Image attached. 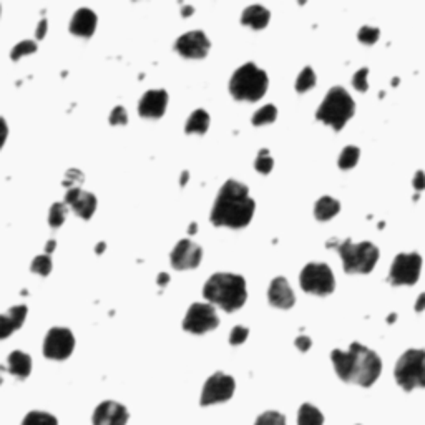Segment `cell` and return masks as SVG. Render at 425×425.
Masks as SVG:
<instances>
[{
	"instance_id": "6da1fadb",
	"label": "cell",
	"mask_w": 425,
	"mask_h": 425,
	"mask_svg": "<svg viewBox=\"0 0 425 425\" xmlns=\"http://www.w3.org/2000/svg\"><path fill=\"white\" fill-rule=\"evenodd\" d=\"M254 208V199L250 198V190L246 184L236 180H228L219 190L211 210V223L215 226L241 230L253 219Z\"/></svg>"
},
{
	"instance_id": "7a4b0ae2",
	"label": "cell",
	"mask_w": 425,
	"mask_h": 425,
	"mask_svg": "<svg viewBox=\"0 0 425 425\" xmlns=\"http://www.w3.org/2000/svg\"><path fill=\"white\" fill-rule=\"evenodd\" d=\"M334 369L344 382H352L362 387H371L382 372V361L365 345L354 342L348 352L332 351L330 354Z\"/></svg>"
},
{
	"instance_id": "3957f363",
	"label": "cell",
	"mask_w": 425,
	"mask_h": 425,
	"mask_svg": "<svg viewBox=\"0 0 425 425\" xmlns=\"http://www.w3.org/2000/svg\"><path fill=\"white\" fill-rule=\"evenodd\" d=\"M203 296L226 313H234L246 302V281L238 274L216 273L204 284Z\"/></svg>"
},
{
	"instance_id": "277c9868",
	"label": "cell",
	"mask_w": 425,
	"mask_h": 425,
	"mask_svg": "<svg viewBox=\"0 0 425 425\" xmlns=\"http://www.w3.org/2000/svg\"><path fill=\"white\" fill-rule=\"evenodd\" d=\"M356 112V104L352 97L342 86H332L326 95L322 104L319 105L316 118L322 123L332 127L336 132L344 128V125L351 120Z\"/></svg>"
},
{
	"instance_id": "5b68a950",
	"label": "cell",
	"mask_w": 425,
	"mask_h": 425,
	"mask_svg": "<svg viewBox=\"0 0 425 425\" xmlns=\"http://www.w3.org/2000/svg\"><path fill=\"white\" fill-rule=\"evenodd\" d=\"M267 90V75L254 64H245L236 70L230 82V92L236 100L258 101Z\"/></svg>"
},
{
	"instance_id": "8992f818",
	"label": "cell",
	"mask_w": 425,
	"mask_h": 425,
	"mask_svg": "<svg viewBox=\"0 0 425 425\" xmlns=\"http://www.w3.org/2000/svg\"><path fill=\"white\" fill-rule=\"evenodd\" d=\"M344 271L349 274H367L371 273L379 259V250L372 243H352L345 239L344 243L337 245Z\"/></svg>"
},
{
	"instance_id": "52a82bcc",
	"label": "cell",
	"mask_w": 425,
	"mask_h": 425,
	"mask_svg": "<svg viewBox=\"0 0 425 425\" xmlns=\"http://www.w3.org/2000/svg\"><path fill=\"white\" fill-rule=\"evenodd\" d=\"M396 380L407 392L425 387V351L411 349L404 352L396 365Z\"/></svg>"
},
{
	"instance_id": "ba28073f",
	"label": "cell",
	"mask_w": 425,
	"mask_h": 425,
	"mask_svg": "<svg viewBox=\"0 0 425 425\" xmlns=\"http://www.w3.org/2000/svg\"><path fill=\"white\" fill-rule=\"evenodd\" d=\"M299 282H301V287L306 293L316 294V296H328L336 287L332 271L324 263H309V265H306L304 269L301 271Z\"/></svg>"
},
{
	"instance_id": "9c48e42d",
	"label": "cell",
	"mask_w": 425,
	"mask_h": 425,
	"mask_svg": "<svg viewBox=\"0 0 425 425\" xmlns=\"http://www.w3.org/2000/svg\"><path fill=\"white\" fill-rule=\"evenodd\" d=\"M420 267H422V258L417 253L397 254L391 266L389 281L393 286L415 284L420 276Z\"/></svg>"
},
{
	"instance_id": "30bf717a",
	"label": "cell",
	"mask_w": 425,
	"mask_h": 425,
	"mask_svg": "<svg viewBox=\"0 0 425 425\" xmlns=\"http://www.w3.org/2000/svg\"><path fill=\"white\" fill-rule=\"evenodd\" d=\"M219 326V317L211 304L195 302L188 309L183 321V329L193 334H204Z\"/></svg>"
},
{
	"instance_id": "8fae6325",
	"label": "cell",
	"mask_w": 425,
	"mask_h": 425,
	"mask_svg": "<svg viewBox=\"0 0 425 425\" xmlns=\"http://www.w3.org/2000/svg\"><path fill=\"white\" fill-rule=\"evenodd\" d=\"M236 389V382L231 376H226L223 372H216L204 384V389L202 392V399L199 404L202 405H212L218 402H226L233 397Z\"/></svg>"
},
{
	"instance_id": "7c38bea8",
	"label": "cell",
	"mask_w": 425,
	"mask_h": 425,
	"mask_svg": "<svg viewBox=\"0 0 425 425\" xmlns=\"http://www.w3.org/2000/svg\"><path fill=\"white\" fill-rule=\"evenodd\" d=\"M75 348V337L72 330L65 328H53L47 334L43 342V354L49 359L64 361L70 357Z\"/></svg>"
},
{
	"instance_id": "4fadbf2b",
	"label": "cell",
	"mask_w": 425,
	"mask_h": 425,
	"mask_svg": "<svg viewBox=\"0 0 425 425\" xmlns=\"http://www.w3.org/2000/svg\"><path fill=\"white\" fill-rule=\"evenodd\" d=\"M203 250L190 239H181L171 251V266L175 269H195L202 263Z\"/></svg>"
},
{
	"instance_id": "5bb4252c",
	"label": "cell",
	"mask_w": 425,
	"mask_h": 425,
	"mask_svg": "<svg viewBox=\"0 0 425 425\" xmlns=\"http://www.w3.org/2000/svg\"><path fill=\"white\" fill-rule=\"evenodd\" d=\"M210 47L208 37L199 30L181 35L175 43V50L184 58H204L210 52Z\"/></svg>"
},
{
	"instance_id": "9a60e30c",
	"label": "cell",
	"mask_w": 425,
	"mask_h": 425,
	"mask_svg": "<svg viewBox=\"0 0 425 425\" xmlns=\"http://www.w3.org/2000/svg\"><path fill=\"white\" fill-rule=\"evenodd\" d=\"M128 411L125 405L106 400L101 402L93 412V425H127Z\"/></svg>"
},
{
	"instance_id": "2e32d148",
	"label": "cell",
	"mask_w": 425,
	"mask_h": 425,
	"mask_svg": "<svg viewBox=\"0 0 425 425\" xmlns=\"http://www.w3.org/2000/svg\"><path fill=\"white\" fill-rule=\"evenodd\" d=\"M65 204H69L77 216L84 219H90L97 210V198L92 193L73 186L66 191Z\"/></svg>"
},
{
	"instance_id": "e0dca14e",
	"label": "cell",
	"mask_w": 425,
	"mask_h": 425,
	"mask_svg": "<svg viewBox=\"0 0 425 425\" xmlns=\"http://www.w3.org/2000/svg\"><path fill=\"white\" fill-rule=\"evenodd\" d=\"M168 105V93L165 90H148L141 97L138 113L143 118H160L165 115Z\"/></svg>"
},
{
	"instance_id": "ac0fdd59",
	"label": "cell",
	"mask_w": 425,
	"mask_h": 425,
	"mask_svg": "<svg viewBox=\"0 0 425 425\" xmlns=\"http://www.w3.org/2000/svg\"><path fill=\"white\" fill-rule=\"evenodd\" d=\"M267 299H269L271 306L279 309H291L296 302V296H294L293 289L287 284V281L282 276L274 278L271 282L269 291H267Z\"/></svg>"
},
{
	"instance_id": "d6986e66",
	"label": "cell",
	"mask_w": 425,
	"mask_h": 425,
	"mask_svg": "<svg viewBox=\"0 0 425 425\" xmlns=\"http://www.w3.org/2000/svg\"><path fill=\"white\" fill-rule=\"evenodd\" d=\"M97 29V14L90 9H78L70 22V32L78 37H92Z\"/></svg>"
},
{
	"instance_id": "ffe728a7",
	"label": "cell",
	"mask_w": 425,
	"mask_h": 425,
	"mask_svg": "<svg viewBox=\"0 0 425 425\" xmlns=\"http://www.w3.org/2000/svg\"><path fill=\"white\" fill-rule=\"evenodd\" d=\"M27 316V306H14V308L9 309V313L2 314L0 316V337L5 339L9 337L14 330L21 329L23 321H25Z\"/></svg>"
},
{
	"instance_id": "44dd1931",
	"label": "cell",
	"mask_w": 425,
	"mask_h": 425,
	"mask_svg": "<svg viewBox=\"0 0 425 425\" xmlns=\"http://www.w3.org/2000/svg\"><path fill=\"white\" fill-rule=\"evenodd\" d=\"M269 10L263 5H250L247 9H245L241 15V23L245 25H250L251 29L254 30H261L265 29L269 22Z\"/></svg>"
},
{
	"instance_id": "7402d4cb",
	"label": "cell",
	"mask_w": 425,
	"mask_h": 425,
	"mask_svg": "<svg viewBox=\"0 0 425 425\" xmlns=\"http://www.w3.org/2000/svg\"><path fill=\"white\" fill-rule=\"evenodd\" d=\"M32 371V359H30L29 354L22 351H14L9 356V372L12 376L19 377L23 380L30 376Z\"/></svg>"
},
{
	"instance_id": "603a6c76",
	"label": "cell",
	"mask_w": 425,
	"mask_h": 425,
	"mask_svg": "<svg viewBox=\"0 0 425 425\" xmlns=\"http://www.w3.org/2000/svg\"><path fill=\"white\" fill-rule=\"evenodd\" d=\"M341 210V203L337 199L330 198V196H322L321 199L314 206V216L319 221H329L330 218L337 215Z\"/></svg>"
},
{
	"instance_id": "cb8c5ba5",
	"label": "cell",
	"mask_w": 425,
	"mask_h": 425,
	"mask_svg": "<svg viewBox=\"0 0 425 425\" xmlns=\"http://www.w3.org/2000/svg\"><path fill=\"white\" fill-rule=\"evenodd\" d=\"M210 128V115L204 110H195L186 121L184 132L186 133H198V135H204Z\"/></svg>"
},
{
	"instance_id": "d4e9b609",
	"label": "cell",
	"mask_w": 425,
	"mask_h": 425,
	"mask_svg": "<svg viewBox=\"0 0 425 425\" xmlns=\"http://www.w3.org/2000/svg\"><path fill=\"white\" fill-rule=\"evenodd\" d=\"M324 424V415L321 414L319 409L311 404H302L298 414V425H322Z\"/></svg>"
},
{
	"instance_id": "484cf974",
	"label": "cell",
	"mask_w": 425,
	"mask_h": 425,
	"mask_svg": "<svg viewBox=\"0 0 425 425\" xmlns=\"http://www.w3.org/2000/svg\"><path fill=\"white\" fill-rule=\"evenodd\" d=\"M278 117V110L274 105H266L263 108H259L258 112L254 113L253 118H251V123L254 127H261V125H267V123H273Z\"/></svg>"
},
{
	"instance_id": "4316f807",
	"label": "cell",
	"mask_w": 425,
	"mask_h": 425,
	"mask_svg": "<svg viewBox=\"0 0 425 425\" xmlns=\"http://www.w3.org/2000/svg\"><path fill=\"white\" fill-rule=\"evenodd\" d=\"M361 149L357 147H345L342 149L341 156H339V168L341 170H351L357 165L359 161Z\"/></svg>"
},
{
	"instance_id": "83f0119b",
	"label": "cell",
	"mask_w": 425,
	"mask_h": 425,
	"mask_svg": "<svg viewBox=\"0 0 425 425\" xmlns=\"http://www.w3.org/2000/svg\"><path fill=\"white\" fill-rule=\"evenodd\" d=\"M316 85V73L311 66H306L301 73H299L298 80H296V90L299 93H304L308 90L313 88Z\"/></svg>"
},
{
	"instance_id": "f1b7e54d",
	"label": "cell",
	"mask_w": 425,
	"mask_h": 425,
	"mask_svg": "<svg viewBox=\"0 0 425 425\" xmlns=\"http://www.w3.org/2000/svg\"><path fill=\"white\" fill-rule=\"evenodd\" d=\"M22 425H57V419L53 415L47 414V412L34 411L27 414Z\"/></svg>"
},
{
	"instance_id": "f546056e",
	"label": "cell",
	"mask_w": 425,
	"mask_h": 425,
	"mask_svg": "<svg viewBox=\"0 0 425 425\" xmlns=\"http://www.w3.org/2000/svg\"><path fill=\"white\" fill-rule=\"evenodd\" d=\"M30 269H32V273L40 274V276H49L50 271H52V259H50L49 254L37 256L32 261Z\"/></svg>"
},
{
	"instance_id": "4dcf8cb0",
	"label": "cell",
	"mask_w": 425,
	"mask_h": 425,
	"mask_svg": "<svg viewBox=\"0 0 425 425\" xmlns=\"http://www.w3.org/2000/svg\"><path fill=\"white\" fill-rule=\"evenodd\" d=\"M66 218V206L64 203H53L50 208L49 223L52 228H60Z\"/></svg>"
},
{
	"instance_id": "1f68e13d",
	"label": "cell",
	"mask_w": 425,
	"mask_h": 425,
	"mask_svg": "<svg viewBox=\"0 0 425 425\" xmlns=\"http://www.w3.org/2000/svg\"><path fill=\"white\" fill-rule=\"evenodd\" d=\"M35 52H37V43L32 40H22L21 43H17L14 49H12L10 58L12 60H19V58L25 57V55H30Z\"/></svg>"
},
{
	"instance_id": "d6a6232c",
	"label": "cell",
	"mask_w": 425,
	"mask_h": 425,
	"mask_svg": "<svg viewBox=\"0 0 425 425\" xmlns=\"http://www.w3.org/2000/svg\"><path fill=\"white\" fill-rule=\"evenodd\" d=\"M273 167H274V161L269 156V151H267V149H261L258 155V160L254 161L256 170H258L259 173H263V175H267V173H271V170H273Z\"/></svg>"
},
{
	"instance_id": "836d02e7",
	"label": "cell",
	"mask_w": 425,
	"mask_h": 425,
	"mask_svg": "<svg viewBox=\"0 0 425 425\" xmlns=\"http://www.w3.org/2000/svg\"><path fill=\"white\" fill-rule=\"evenodd\" d=\"M254 425H286V417L279 414V412L269 411L259 415L258 419H256Z\"/></svg>"
},
{
	"instance_id": "e575fe53",
	"label": "cell",
	"mask_w": 425,
	"mask_h": 425,
	"mask_svg": "<svg viewBox=\"0 0 425 425\" xmlns=\"http://www.w3.org/2000/svg\"><path fill=\"white\" fill-rule=\"evenodd\" d=\"M379 29H376V27H362V29L359 30V34H357V37H359V40L362 43H367V45H372V43L377 42V38H379Z\"/></svg>"
},
{
	"instance_id": "d590c367",
	"label": "cell",
	"mask_w": 425,
	"mask_h": 425,
	"mask_svg": "<svg viewBox=\"0 0 425 425\" xmlns=\"http://www.w3.org/2000/svg\"><path fill=\"white\" fill-rule=\"evenodd\" d=\"M367 75H369V69H361L359 72L354 75V78H352L354 88L359 90V92H367V88H369Z\"/></svg>"
},
{
	"instance_id": "8d00e7d4",
	"label": "cell",
	"mask_w": 425,
	"mask_h": 425,
	"mask_svg": "<svg viewBox=\"0 0 425 425\" xmlns=\"http://www.w3.org/2000/svg\"><path fill=\"white\" fill-rule=\"evenodd\" d=\"M110 123L112 125H127L128 123V115L127 110L123 106H115L113 112L110 113Z\"/></svg>"
},
{
	"instance_id": "74e56055",
	"label": "cell",
	"mask_w": 425,
	"mask_h": 425,
	"mask_svg": "<svg viewBox=\"0 0 425 425\" xmlns=\"http://www.w3.org/2000/svg\"><path fill=\"white\" fill-rule=\"evenodd\" d=\"M247 334H250V330H247L246 328H243V326H236V328L231 330V336H230V342L233 345H239L243 344L247 339Z\"/></svg>"
},
{
	"instance_id": "f35d334b",
	"label": "cell",
	"mask_w": 425,
	"mask_h": 425,
	"mask_svg": "<svg viewBox=\"0 0 425 425\" xmlns=\"http://www.w3.org/2000/svg\"><path fill=\"white\" fill-rule=\"evenodd\" d=\"M78 181H84V173L78 171V170H69L66 171V180H65L64 186L70 190V188H73L72 184L78 183Z\"/></svg>"
},
{
	"instance_id": "ab89813d",
	"label": "cell",
	"mask_w": 425,
	"mask_h": 425,
	"mask_svg": "<svg viewBox=\"0 0 425 425\" xmlns=\"http://www.w3.org/2000/svg\"><path fill=\"white\" fill-rule=\"evenodd\" d=\"M294 344H296V348L299 349V351L306 352V351H309L311 344H313V342H311V339H309L308 336H299L298 339L294 341Z\"/></svg>"
},
{
	"instance_id": "60d3db41",
	"label": "cell",
	"mask_w": 425,
	"mask_h": 425,
	"mask_svg": "<svg viewBox=\"0 0 425 425\" xmlns=\"http://www.w3.org/2000/svg\"><path fill=\"white\" fill-rule=\"evenodd\" d=\"M414 188L415 190H425V173L424 171H417L415 178H414Z\"/></svg>"
},
{
	"instance_id": "b9f144b4",
	"label": "cell",
	"mask_w": 425,
	"mask_h": 425,
	"mask_svg": "<svg viewBox=\"0 0 425 425\" xmlns=\"http://www.w3.org/2000/svg\"><path fill=\"white\" fill-rule=\"evenodd\" d=\"M47 34V19H42L40 22H38L37 25V32H35V37L38 38V40H42L43 37H45Z\"/></svg>"
},
{
	"instance_id": "7bdbcfd3",
	"label": "cell",
	"mask_w": 425,
	"mask_h": 425,
	"mask_svg": "<svg viewBox=\"0 0 425 425\" xmlns=\"http://www.w3.org/2000/svg\"><path fill=\"white\" fill-rule=\"evenodd\" d=\"M424 309H425V293L420 294V298L417 299V302H415L417 313H420V311H424Z\"/></svg>"
},
{
	"instance_id": "ee69618b",
	"label": "cell",
	"mask_w": 425,
	"mask_h": 425,
	"mask_svg": "<svg viewBox=\"0 0 425 425\" xmlns=\"http://www.w3.org/2000/svg\"><path fill=\"white\" fill-rule=\"evenodd\" d=\"M168 281H170V276H168L167 273H161L158 274V284L160 286H167Z\"/></svg>"
},
{
	"instance_id": "f6af8a7d",
	"label": "cell",
	"mask_w": 425,
	"mask_h": 425,
	"mask_svg": "<svg viewBox=\"0 0 425 425\" xmlns=\"http://www.w3.org/2000/svg\"><path fill=\"white\" fill-rule=\"evenodd\" d=\"M193 12H195V9H193L191 5H186V7H183V9H181V15H183V17H190Z\"/></svg>"
},
{
	"instance_id": "bcb514c9",
	"label": "cell",
	"mask_w": 425,
	"mask_h": 425,
	"mask_svg": "<svg viewBox=\"0 0 425 425\" xmlns=\"http://www.w3.org/2000/svg\"><path fill=\"white\" fill-rule=\"evenodd\" d=\"M55 246H57V243H55L53 239H50V241L47 243V246H45V253H47V254L52 253V251L55 250Z\"/></svg>"
},
{
	"instance_id": "7dc6e473",
	"label": "cell",
	"mask_w": 425,
	"mask_h": 425,
	"mask_svg": "<svg viewBox=\"0 0 425 425\" xmlns=\"http://www.w3.org/2000/svg\"><path fill=\"white\" fill-rule=\"evenodd\" d=\"M188 180H190V173H188V171H183V173H181V180H180V184H181V186H184V184L188 183Z\"/></svg>"
},
{
	"instance_id": "c3c4849f",
	"label": "cell",
	"mask_w": 425,
	"mask_h": 425,
	"mask_svg": "<svg viewBox=\"0 0 425 425\" xmlns=\"http://www.w3.org/2000/svg\"><path fill=\"white\" fill-rule=\"evenodd\" d=\"M105 247H106V243H98V245H97V250H95V251H97V254H101V253H104Z\"/></svg>"
},
{
	"instance_id": "681fc988",
	"label": "cell",
	"mask_w": 425,
	"mask_h": 425,
	"mask_svg": "<svg viewBox=\"0 0 425 425\" xmlns=\"http://www.w3.org/2000/svg\"><path fill=\"white\" fill-rule=\"evenodd\" d=\"M188 233H190V234H195L196 233V223H191V226H190V230H188Z\"/></svg>"
},
{
	"instance_id": "f907efd6",
	"label": "cell",
	"mask_w": 425,
	"mask_h": 425,
	"mask_svg": "<svg viewBox=\"0 0 425 425\" xmlns=\"http://www.w3.org/2000/svg\"><path fill=\"white\" fill-rule=\"evenodd\" d=\"M396 321V314H392V316H389V319H387V322H393Z\"/></svg>"
}]
</instances>
